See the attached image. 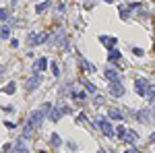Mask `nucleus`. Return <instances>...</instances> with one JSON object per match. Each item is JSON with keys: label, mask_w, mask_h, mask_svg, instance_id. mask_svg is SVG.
Masks as SVG:
<instances>
[{"label": "nucleus", "mask_w": 155, "mask_h": 153, "mask_svg": "<svg viewBox=\"0 0 155 153\" xmlns=\"http://www.w3.org/2000/svg\"><path fill=\"white\" fill-rule=\"evenodd\" d=\"M107 116L112 118V120H122V112H120L118 108H114V110H110V112H107Z\"/></svg>", "instance_id": "f8f14e48"}, {"label": "nucleus", "mask_w": 155, "mask_h": 153, "mask_svg": "<svg viewBox=\"0 0 155 153\" xmlns=\"http://www.w3.org/2000/svg\"><path fill=\"white\" fill-rule=\"evenodd\" d=\"M99 42H101L107 50H114V46L118 44V39H116V37H110V35H99Z\"/></svg>", "instance_id": "423d86ee"}, {"label": "nucleus", "mask_w": 155, "mask_h": 153, "mask_svg": "<svg viewBox=\"0 0 155 153\" xmlns=\"http://www.w3.org/2000/svg\"><path fill=\"white\" fill-rule=\"evenodd\" d=\"M132 52H134V54H137V56H143V50H141V48H134V50H132Z\"/></svg>", "instance_id": "393cba45"}, {"label": "nucleus", "mask_w": 155, "mask_h": 153, "mask_svg": "<svg viewBox=\"0 0 155 153\" xmlns=\"http://www.w3.org/2000/svg\"><path fill=\"white\" fill-rule=\"evenodd\" d=\"M39 83H41V75H37V72H35L31 79H27L25 89H27V91H33V89H37V87H39Z\"/></svg>", "instance_id": "20e7f679"}, {"label": "nucleus", "mask_w": 155, "mask_h": 153, "mask_svg": "<svg viewBox=\"0 0 155 153\" xmlns=\"http://www.w3.org/2000/svg\"><path fill=\"white\" fill-rule=\"evenodd\" d=\"M97 126H99V128H101V132H104L106 137H110V139L116 135V132H114V126H112V122H110L107 118H104V116L97 118Z\"/></svg>", "instance_id": "f03ea898"}, {"label": "nucleus", "mask_w": 155, "mask_h": 153, "mask_svg": "<svg viewBox=\"0 0 155 153\" xmlns=\"http://www.w3.org/2000/svg\"><path fill=\"white\" fill-rule=\"evenodd\" d=\"M139 120H141V122H149V120H151V112H149V110H141V112H139Z\"/></svg>", "instance_id": "ddd939ff"}, {"label": "nucleus", "mask_w": 155, "mask_h": 153, "mask_svg": "<svg viewBox=\"0 0 155 153\" xmlns=\"http://www.w3.org/2000/svg\"><path fill=\"white\" fill-rule=\"evenodd\" d=\"M107 2H110V0H107Z\"/></svg>", "instance_id": "c756f323"}, {"label": "nucleus", "mask_w": 155, "mask_h": 153, "mask_svg": "<svg viewBox=\"0 0 155 153\" xmlns=\"http://www.w3.org/2000/svg\"><path fill=\"white\" fill-rule=\"evenodd\" d=\"M97 153H106V151H104V149H97Z\"/></svg>", "instance_id": "c85d7f7f"}, {"label": "nucleus", "mask_w": 155, "mask_h": 153, "mask_svg": "<svg viewBox=\"0 0 155 153\" xmlns=\"http://www.w3.org/2000/svg\"><path fill=\"white\" fill-rule=\"evenodd\" d=\"M12 153H29V149L23 147V141H17V147L12 149Z\"/></svg>", "instance_id": "4468645a"}, {"label": "nucleus", "mask_w": 155, "mask_h": 153, "mask_svg": "<svg viewBox=\"0 0 155 153\" xmlns=\"http://www.w3.org/2000/svg\"><path fill=\"white\" fill-rule=\"evenodd\" d=\"M110 95H112V97H122V95H124V87H122L120 81H116V83L110 85Z\"/></svg>", "instance_id": "39448f33"}, {"label": "nucleus", "mask_w": 155, "mask_h": 153, "mask_svg": "<svg viewBox=\"0 0 155 153\" xmlns=\"http://www.w3.org/2000/svg\"><path fill=\"white\" fill-rule=\"evenodd\" d=\"M8 17V12H6V8H0V21H4Z\"/></svg>", "instance_id": "5701e85b"}, {"label": "nucleus", "mask_w": 155, "mask_h": 153, "mask_svg": "<svg viewBox=\"0 0 155 153\" xmlns=\"http://www.w3.org/2000/svg\"><path fill=\"white\" fill-rule=\"evenodd\" d=\"M106 79L110 83H116V81H120V75H118V71H114V68H106Z\"/></svg>", "instance_id": "6e6552de"}, {"label": "nucleus", "mask_w": 155, "mask_h": 153, "mask_svg": "<svg viewBox=\"0 0 155 153\" xmlns=\"http://www.w3.org/2000/svg\"><path fill=\"white\" fill-rule=\"evenodd\" d=\"M124 153H139V151H137V149H126Z\"/></svg>", "instance_id": "cd10ccee"}, {"label": "nucleus", "mask_w": 155, "mask_h": 153, "mask_svg": "<svg viewBox=\"0 0 155 153\" xmlns=\"http://www.w3.org/2000/svg\"><path fill=\"white\" fill-rule=\"evenodd\" d=\"M83 85H85V89H87L89 93H95V91H97L95 85H93V83H89V81H85V79H83Z\"/></svg>", "instance_id": "f3484780"}, {"label": "nucleus", "mask_w": 155, "mask_h": 153, "mask_svg": "<svg viewBox=\"0 0 155 153\" xmlns=\"http://www.w3.org/2000/svg\"><path fill=\"white\" fill-rule=\"evenodd\" d=\"M4 112H8V114H11V112H15V108H12V106H4Z\"/></svg>", "instance_id": "a878e982"}, {"label": "nucleus", "mask_w": 155, "mask_h": 153, "mask_svg": "<svg viewBox=\"0 0 155 153\" xmlns=\"http://www.w3.org/2000/svg\"><path fill=\"white\" fill-rule=\"evenodd\" d=\"M137 139H139V137H137V132H134V130H128V128L124 130V135L120 137V141H124V143H130V145H132L134 141H137Z\"/></svg>", "instance_id": "0eeeda50"}, {"label": "nucleus", "mask_w": 155, "mask_h": 153, "mask_svg": "<svg viewBox=\"0 0 155 153\" xmlns=\"http://www.w3.org/2000/svg\"><path fill=\"white\" fill-rule=\"evenodd\" d=\"M48 68V60L46 58H37L35 60V71H46Z\"/></svg>", "instance_id": "9d476101"}, {"label": "nucleus", "mask_w": 155, "mask_h": 153, "mask_svg": "<svg viewBox=\"0 0 155 153\" xmlns=\"http://www.w3.org/2000/svg\"><path fill=\"white\" fill-rule=\"evenodd\" d=\"M72 97H74L77 101H85V99H87V93H85V91H74Z\"/></svg>", "instance_id": "6ab92c4d"}, {"label": "nucleus", "mask_w": 155, "mask_h": 153, "mask_svg": "<svg viewBox=\"0 0 155 153\" xmlns=\"http://www.w3.org/2000/svg\"><path fill=\"white\" fill-rule=\"evenodd\" d=\"M15 89H17V85H15V83H8V85H6V87L2 89V93H6V95H12V93H15Z\"/></svg>", "instance_id": "2eb2a0df"}, {"label": "nucleus", "mask_w": 155, "mask_h": 153, "mask_svg": "<svg viewBox=\"0 0 155 153\" xmlns=\"http://www.w3.org/2000/svg\"><path fill=\"white\" fill-rule=\"evenodd\" d=\"M81 66H83L85 71H95V66H93V64H91V62H87V60H81Z\"/></svg>", "instance_id": "412c9836"}, {"label": "nucleus", "mask_w": 155, "mask_h": 153, "mask_svg": "<svg viewBox=\"0 0 155 153\" xmlns=\"http://www.w3.org/2000/svg\"><path fill=\"white\" fill-rule=\"evenodd\" d=\"M52 72H54V77H58V75H60L58 66H56V64H54V62H52Z\"/></svg>", "instance_id": "b1692460"}, {"label": "nucleus", "mask_w": 155, "mask_h": 153, "mask_svg": "<svg viewBox=\"0 0 155 153\" xmlns=\"http://www.w3.org/2000/svg\"><path fill=\"white\" fill-rule=\"evenodd\" d=\"M50 6V0H46V2H41V4H37L35 6V11L39 12V15H41V12H46V8H48Z\"/></svg>", "instance_id": "a211bd4d"}, {"label": "nucleus", "mask_w": 155, "mask_h": 153, "mask_svg": "<svg viewBox=\"0 0 155 153\" xmlns=\"http://www.w3.org/2000/svg\"><path fill=\"white\" fill-rule=\"evenodd\" d=\"M50 112H52V104H41V108H39V110H35V112L29 116V120H27V126H25V130H23V139H29V137H31V132L41 126L44 118L48 116Z\"/></svg>", "instance_id": "f257e3e1"}, {"label": "nucleus", "mask_w": 155, "mask_h": 153, "mask_svg": "<svg viewBox=\"0 0 155 153\" xmlns=\"http://www.w3.org/2000/svg\"><path fill=\"white\" fill-rule=\"evenodd\" d=\"M149 143H155V132L151 135V137H149Z\"/></svg>", "instance_id": "bb28decb"}, {"label": "nucleus", "mask_w": 155, "mask_h": 153, "mask_svg": "<svg viewBox=\"0 0 155 153\" xmlns=\"http://www.w3.org/2000/svg\"><path fill=\"white\" fill-rule=\"evenodd\" d=\"M134 89H137L139 95H147V91H149V79H137Z\"/></svg>", "instance_id": "7ed1b4c3"}, {"label": "nucleus", "mask_w": 155, "mask_h": 153, "mask_svg": "<svg viewBox=\"0 0 155 153\" xmlns=\"http://www.w3.org/2000/svg\"><path fill=\"white\" fill-rule=\"evenodd\" d=\"M11 37V27H2L0 29V39H8Z\"/></svg>", "instance_id": "dca6fc26"}, {"label": "nucleus", "mask_w": 155, "mask_h": 153, "mask_svg": "<svg viewBox=\"0 0 155 153\" xmlns=\"http://www.w3.org/2000/svg\"><path fill=\"white\" fill-rule=\"evenodd\" d=\"M120 58H122V56H120V52H118V50H110V54H107V62L116 64V62H118Z\"/></svg>", "instance_id": "1a4fd4ad"}, {"label": "nucleus", "mask_w": 155, "mask_h": 153, "mask_svg": "<svg viewBox=\"0 0 155 153\" xmlns=\"http://www.w3.org/2000/svg\"><path fill=\"white\" fill-rule=\"evenodd\" d=\"M50 143H52V147H60V137L58 135H56V132H54V135H52V137H50Z\"/></svg>", "instance_id": "aec40b11"}, {"label": "nucleus", "mask_w": 155, "mask_h": 153, "mask_svg": "<svg viewBox=\"0 0 155 153\" xmlns=\"http://www.w3.org/2000/svg\"><path fill=\"white\" fill-rule=\"evenodd\" d=\"M147 97H149V101H153V99H155V87H149V91H147Z\"/></svg>", "instance_id": "4be33fe9"}, {"label": "nucleus", "mask_w": 155, "mask_h": 153, "mask_svg": "<svg viewBox=\"0 0 155 153\" xmlns=\"http://www.w3.org/2000/svg\"><path fill=\"white\" fill-rule=\"evenodd\" d=\"M62 116H64V114H62V108H58V110H54V108H52V112H50V118H52L54 122H58Z\"/></svg>", "instance_id": "9b49d317"}]
</instances>
